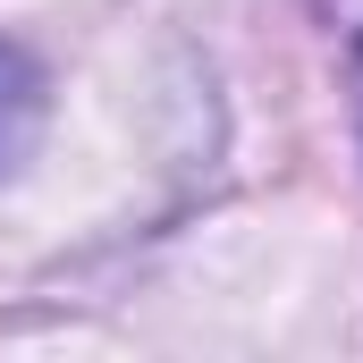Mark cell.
<instances>
[{"label":"cell","instance_id":"1","mask_svg":"<svg viewBox=\"0 0 363 363\" xmlns=\"http://www.w3.org/2000/svg\"><path fill=\"white\" fill-rule=\"evenodd\" d=\"M43 101H51L43 68H34L17 43H0V178L34 152V135H43Z\"/></svg>","mask_w":363,"mask_h":363},{"label":"cell","instance_id":"2","mask_svg":"<svg viewBox=\"0 0 363 363\" xmlns=\"http://www.w3.org/2000/svg\"><path fill=\"white\" fill-rule=\"evenodd\" d=\"M347 77H355V127H363V34H355V51H347Z\"/></svg>","mask_w":363,"mask_h":363}]
</instances>
